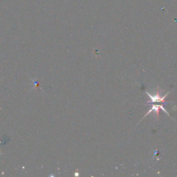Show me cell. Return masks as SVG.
<instances>
[{
	"instance_id": "cell-1",
	"label": "cell",
	"mask_w": 177,
	"mask_h": 177,
	"mask_svg": "<svg viewBox=\"0 0 177 177\" xmlns=\"http://www.w3.org/2000/svg\"><path fill=\"white\" fill-rule=\"evenodd\" d=\"M146 94L150 98V101L149 102H147V103H153V102H162V103L165 105L167 103V102H165V98L167 97V95L170 94V91L167 92L165 96H162V97H160V94L158 90L155 95H152L151 94H150V93H148L147 91H146Z\"/></svg>"
},
{
	"instance_id": "cell-2",
	"label": "cell",
	"mask_w": 177,
	"mask_h": 177,
	"mask_svg": "<svg viewBox=\"0 0 177 177\" xmlns=\"http://www.w3.org/2000/svg\"><path fill=\"white\" fill-rule=\"evenodd\" d=\"M160 109H162V110H163V111H165L167 115L170 116V114L166 111V109H165V108H164V107H163V105H152V107H151V109H150V111H148L145 115V116L143 117V118H144L145 117H146L147 115H149V114L151 113V112H156L157 116H159V110H160Z\"/></svg>"
}]
</instances>
